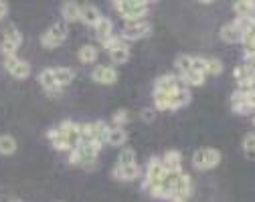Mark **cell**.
Listing matches in <instances>:
<instances>
[{
    "instance_id": "obj_31",
    "label": "cell",
    "mask_w": 255,
    "mask_h": 202,
    "mask_svg": "<svg viewBox=\"0 0 255 202\" xmlns=\"http://www.w3.org/2000/svg\"><path fill=\"white\" fill-rule=\"evenodd\" d=\"M243 152L249 160H255V133L253 131L243 138Z\"/></svg>"
},
{
    "instance_id": "obj_25",
    "label": "cell",
    "mask_w": 255,
    "mask_h": 202,
    "mask_svg": "<svg viewBox=\"0 0 255 202\" xmlns=\"http://www.w3.org/2000/svg\"><path fill=\"white\" fill-rule=\"evenodd\" d=\"M233 10H235L237 16H251V18H255V2H253V0H241V2H235Z\"/></svg>"
},
{
    "instance_id": "obj_30",
    "label": "cell",
    "mask_w": 255,
    "mask_h": 202,
    "mask_svg": "<svg viewBox=\"0 0 255 202\" xmlns=\"http://www.w3.org/2000/svg\"><path fill=\"white\" fill-rule=\"evenodd\" d=\"M130 164H136V152L132 148H124L118 156V164L116 166H130Z\"/></svg>"
},
{
    "instance_id": "obj_11",
    "label": "cell",
    "mask_w": 255,
    "mask_h": 202,
    "mask_svg": "<svg viewBox=\"0 0 255 202\" xmlns=\"http://www.w3.org/2000/svg\"><path fill=\"white\" fill-rule=\"evenodd\" d=\"M49 140H51V144H53L55 150H59V152H71V146L67 142L65 131H63L59 125L53 127V129H49Z\"/></svg>"
},
{
    "instance_id": "obj_26",
    "label": "cell",
    "mask_w": 255,
    "mask_h": 202,
    "mask_svg": "<svg viewBox=\"0 0 255 202\" xmlns=\"http://www.w3.org/2000/svg\"><path fill=\"white\" fill-rule=\"evenodd\" d=\"M16 152V140L10 133H2L0 136V154L2 156H12Z\"/></svg>"
},
{
    "instance_id": "obj_22",
    "label": "cell",
    "mask_w": 255,
    "mask_h": 202,
    "mask_svg": "<svg viewBox=\"0 0 255 202\" xmlns=\"http://www.w3.org/2000/svg\"><path fill=\"white\" fill-rule=\"evenodd\" d=\"M98 57H100V51H98V47H95V45H83L79 49V53H77V59L81 63H85V65L95 63V61H98Z\"/></svg>"
},
{
    "instance_id": "obj_9",
    "label": "cell",
    "mask_w": 255,
    "mask_h": 202,
    "mask_svg": "<svg viewBox=\"0 0 255 202\" xmlns=\"http://www.w3.org/2000/svg\"><path fill=\"white\" fill-rule=\"evenodd\" d=\"M39 83H41V87L45 89V93H47L49 97H59L61 91H63V89L57 85V79H55L53 69H45V71H41V73H39Z\"/></svg>"
},
{
    "instance_id": "obj_38",
    "label": "cell",
    "mask_w": 255,
    "mask_h": 202,
    "mask_svg": "<svg viewBox=\"0 0 255 202\" xmlns=\"http://www.w3.org/2000/svg\"><path fill=\"white\" fill-rule=\"evenodd\" d=\"M253 125H255V115H253Z\"/></svg>"
},
{
    "instance_id": "obj_27",
    "label": "cell",
    "mask_w": 255,
    "mask_h": 202,
    "mask_svg": "<svg viewBox=\"0 0 255 202\" xmlns=\"http://www.w3.org/2000/svg\"><path fill=\"white\" fill-rule=\"evenodd\" d=\"M110 59H112L116 65L128 63V61H130V47L122 45V47H118V49H112V51H110Z\"/></svg>"
},
{
    "instance_id": "obj_2",
    "label": "cell",
    "mask_w": 255,
    "mask_h": 202,
    "mask_svg": "<svg viewBox=\"0 0 255 202\" xmlns=\"http://www.w3.org/2000/svg\"><path fill=\"white\" fill-rule=\"evenodd\" d=\"M102 152V144L98 142H79L75 150L69 152V162L75 166H93Z\"/></svg>"
},
{
    "instance_id": "obj_12",
    "label": "cell",
    "mask_w": 255,
    "mask_h": 202,
    "mask_svg": "<svg viewBox=\"0 0 255 202\" xmlns=\"http://www.w3.org/2000/svg\"><path fill=\"white\" fill-rule=\"evenodd\" d=\"M188 103H190V91H188V87H182V89L170 93L168 111H176V109H180V107H184Z\"/></svg>"
},
{
    "instance_id": "obj_6",
    "label": "cell",
    "mask_w": 255,
    "mask_h": 202,
    "mask_svg": "<svg viewBox=\"0 0 255 202\" xmlns=\"http://www.w3.org/2000/svg\"><path fill=\"white\" fill-rule=\"evenodd\" d=\"M166 176H168V172H166V168H164L162 160H160V158H152L150 164H148V170H146V182H144V188L150 190V188L156 186V184H162Z\"/></svg>"
},
{
    "instance_id": "obj_29",
    "label": "cell",
    "mask_w": 255,
    "mask_h": 202,
    "mask_svg": "<svg viewBox=\"0 0 255 202\" xmlns=\"http://www.w3.org/2000/svg\"><path fill=\"white\" fill-rule=\"evenodd\" d=\"M174 65L178 69V75H184V73H188L190 69H193V57L190 55H178L174 59Z\"/></svg>"
},
{
    "instance_id": "obj_24",
    "label": "cell",
    "mask_w": 255,
    "mask_h": 202,
    "mask_svg": "<svg viewBox=\"0 0 255 202\" xmlns=\"http://www.w3.org/2000/svg\"><path fill=\"white\" fill-rule=\"evenodd\" d=\"M2 41L18 51V47L22 45V35H20V30H18L16 26H6V30H4V39H2Z\"/></svg>"
},
{
    "instance_id": "obj_18",
    "label": "cell",
    "mask_w": 255,
    "mask_h": 202,
    "mask_svg": "<svg viewBox=\"0 0 255 202\" xmlns=\"http://www.w3.org/2000/svg\"><path fill=\"white\" fill-rule=\"evenodd\" d=\"M221 39L225 43H241L243 35H241V30L235 26V22H229V24L221 26Z\"/></svg>"
},
{
    "instance_id": "obj_3",
    "label": "cell",
    "mask_w": 255,
    "mask_h": 202,
    "mask_svg": "<svg viewBox=\"0 0 255 202\" xmlns=\"http://www.w3.org/2000/svg\"><path fill=\"white\" fill-rule=\"evenodd\" d=\"M67 35H69L67 22L59 20V22H55L47 32H43V35H41V45H43L45 49H57V47H61L63 43L67 41Z\"/></svg>"
},
{
    "instance_id": "obj_14",
    "label": "cell",
    "mask_w": 255,
    "mask_h": 202,
    "mask_svg": "<svg viewBox=\"0 0 255 202\" xmlns=\"http://www.w3.org/2000/svg\"><path fill=\"white\" fill-rule=\"evenodd\" d=\"M61 16H63V22H77L81 20V6L77 2H63Z\"/></svg>"
},
{
    "instance_id": "obj_1",
    "label": "cell",
    "mask_w": 255,
    "mask_h": 202,
    "mask_svg": "<svg viewBox=\"0 0 255 202\" xmlns=\"http://www.w3.org/2000/svg\"><path fill=\"white\" fill-rule=\"evenodd\" d=\"M114 8L122 14V18H126V22L144 20L150 12V4L144 0H116Z\"/></svg>"
},
{
    "instance_id": "obj_13",
    "label": "cell",
    "mask_w": 255,
    "mask_h": 202,
    "mask_svg": "<svg viewBox=\"0 0 255 202\" xmlns=\"http://www.w3.org/2000/svg\"><path fill=\"white\" fill-rule=\"evenodd\" d=\"M140 176V166L138 164H130V166H116L114 168V178L128 182V180H136Z\"/></svg>"
},
{
    "instance_id": "obj_16",
    "label": "cell",
    "mask_w": 255,
    "mask_h": 202,
    "mask_svg": "<svg viewBox=\"0 0 255 202\" xmlns=\"http://www.w3.org/2000/svg\"><path fill=\"white\" fill-rule=\"evenodd\" d=\"M93 28H95V37H98V41H100V43L108 41V39L114 35V22H112L108 16H102V18H100V22L95 24Z\"/></svg>"
},
{
    "instance_id": "obj_37",
    "label": "cell",
    "mask_w": 255,
    "mask_h": 202,
    "mask_svg": "<svg viewBox=\"0 0 255 202\" xmlns=\"http://www.w3.org/2000/svg\"><path fill=\"white\" fill-rule=\"evenodd\" d=\"M6 14H8V4L6 2H0V20H2Z\"/></svg>"
},
{
    "instance_id": "obj_28",
    "label": "cell",
    "mask_w": 255,
    "mask_h": 202,
    "mask_svg": "<svg viewBox=\"0 0 255 202\" xmlns=\"http://www.w3.org/2000/svg\"><path fill=\"white\" fill-rule=\"evenodd\" d=\"M152 99H154V109H156V111H168V101H170V95H168V93L154 89Z\"/></svg>"
},
{
    "instance_id": "obj_7",
    "label": "cell",
    "mask_w": 255,
    "mask_h": 202,
    "mask_svg": "<svg viewBox=\"0 0 255 202\" xmlns=\"http://www.w3.org/2000/svg\"><path fill=\"white\" fill-rule=\"evenodd\" d=\"M4 69L10 77L14 79H26L30 75V65L28 61L20 59L18 55H12V57H4Z\"/></svg>"
},
{
    "instance_id": "obj_4",
    "label": "cell",
    "mask_w": 255,
    "mask_h": 202,
    "mask_svg": "<svg viewBox=\"0 0 255 202\" xmlns=\"http://www.w3.org/2000/svg\"><path fill=\"white\" fill-rule=\"evenodd\" d=\"M193 164L201 172L213 170V168H217L221 164V152L215 148H201L193 154Z\"/></svg>"
},
{
    "instance_id": "obj_10",
    "label": "cell",
    "mask_w": 255,
    "mask_h": 202,
    "mask_svg": "<svg viewBox=\"0 0 255 202\" xmlns=\"http://www.w3.org/2000/svg\"><path fill=\"white\" fill-rule=\"evenodd\" d=\"M182 87H186V85L182 83V79L178 75H162V77L156 79V85H154V89L164 91L168 95L174 93V91H178V89H182Z\"/></svg>"
},
{
    "instance_id": "obj_21",
    "label": "cell",
    "mask_w": 255,
    "mask_h": 202,
    "mask_svg": "<svg viewBox=\"0 0 255 202\" xmlns=\"http://www.w3.org/2000/svg\"><path fill=\"white\" fill-rule=\"evenodd\" d=\"M108 131H110V125L106 121H93L91 123V142H98V144H104L106 138H108Z\"/></svg>"
},
{
    "instance_id": "obj_8",
    "label": "cell",
    "mask_w": 255,
    "mask_h": 202,
    "mask_svg": "<svg viewBox=\"0 0 255 202\" xmlns=\"http://www.w3.org/2000/svg\"><path fill=\"white\" fill-rule=\"evenodd\" d=\"M91 79L100 85H114L118 81V71L110 65H98L91 71Z\"/></svg>"
},
{
    "instance_id": "obj_15",
    "label": "cell",
    "mask_w": 255,
    "mask_h": 202,
    "mask_svg": "<svg viewBox=\"0 0 255 202\" xmlns=\"http://www.w3.org/2000/svg\"><path fill=\"white\" fill-rule=\"evenodd\" d=\"M164 168H166V172H180L182 168H180V162H182V154L178 150H168L164 154V158H160Z\"/></svg>"
},
{
    "instance_id": "obj_5",
    "label": "cell",
    "mask_w": 255,
    "mask_h": 202,
    "mask_svg": "<svg viewBox=\"0 0 255 202\" xmlns=\"http://www.w3.org/2000/svg\"><path fill=\"white\" fill-rule=\"evenodd\" d=\"M152 32V24L148 20H132V22H124V28H122V39L128 43V41H138V39H144Z\"/></svg>"
},
{
    "instance_id": "obj_19",
    "label": "cell",
    "mask_w": 255,
    "mask_h": 202,
    "mask_svg": "<svg viewBox=\"0 0 255 202\" xmlns=\"http://www.w3.org/2000/svg\"><path fill=\"white\" fill-rule=\"evenodd\" d=\"M126 140H128V133H126V129H124V127H114V125H110L108 138H106V142H108L110 146L120 148V146H124V144H126Z\"/></svg>"
},
{
    "instance_id": "obj_20",
    "label": "cell",
    "mask_w": 255,
    "mask_h": 202,
    "mask_svg": "<svg viewBox=\"0 0 255 202\" xmlns=\"http://www.w3.org/2000/svg\"><path fill=\"white\" fill-rule=\"evenodd\" d=\"M55 73V79H57V85L63 89V87H67L69 83H73L75 79V71L69 69V67H57V69H53Z\"/></svg>"
},
{
    "instance_id": "obj_36",
    "label": "cell",
    "mask_w": 255,
    "mask_h": 202,
    "mask_svg": "<svg viewBox=\"0 0 255 202\" xmlns=\"http://www.w3.org/2000/svg\"><path fill=\"white\" fill-rule=\"evenodd\" d=\"M154 113H156L154 109H142V111H140V117H142V121H146V123H152V121H154V117H156Z\"/></svg>"
},
{
    "instance_id": "obj_33",
    "label": "cell",
    "mask_w": 255,
    "mask_h": 202,
    "mask_svg": "<svg viewBox=\"0 0 255 202\" xmlns=\"http://www.w3.org/2000/svg\"><path fill=\"white\" fill-rule=\"evenodd\" d=\"M112 121H114V127H124L128 121H130V113H128V109H118L112 115Z\"/></svg>"
},
{
    "instance_id": "obj_17",
    "label": "cell",
    "mask_w": 255,
    "mask_h": 202,
    "mask_svg": "<svg viewBox=\"0 0 255 202\" xmlns=\"http://www.w3.org/2000/svg\"><path fill=\"white\" fill-rule=\"evenodd\" d=\"M102 18V12L98 6H93V4H83L81 6V20L87 24V26H95L100 22Z\"/></svg>"
},
{
    "instance_id": "obj_34",
    "label": "cell",
    "mask_w": 255,
    "mask_h": 202,
    "mask_svg": "<svg viewBox=\"0 0 255 202\" xmlns=\"http://www.w3.org/2000/svg\"><path fill=\"white\" fill-rule=\"evenodd\" d=\"M251 75H253V71L249 69V67H245V65H239L237 69H235V79H237V83L249 81V79H251Z\"/></svg>"
},
{
    "instance_id": "obj_35",
    "label": "cell",
    "mask_w": 255,
    "mask_h": 202,
    "mask_svg": "<svg viewBox=\"0 0 255 202\" xmlns=\"http://www.w3.org/2000/svg\"><path fill=\"white\" fill-rule=\"evenodd\" d=\"M193 71L207 75V59L205 57H193Z\"/></svg>"
},
{
    "instance_id": "obj_32",
    "label": "cell",
    "mask_w": 255,
    "mask_h": 202,
    "mask_svg": "<svg viewBox=\"0 0 255 202\" xmlns=\"http://www.w3.org/2000/svg\"><path fill=\"white\" fill-rule=\"evenodd\" d=\"M223 73V61L221 59H207V75H221Z\"/></svg>"
},
{
    "instance_id": "obj_23",
    "label": "cell",
    "mask_w": 255,
    "mask_h": 202,
    "mask_svg": "<svg viewBox=\"0 0 255 202\" xmlns=\"http://www.w3.org/2000/svg\"><path fill=\"white\" fill-rule=\"evenodd\" d=\"M178 77H180L182 83L188 85V87H201V85L205 83V79H207L205 73H199V71H193V69H190L188 73H184V75H178Z\"/></svg>"
}]
</instances>
